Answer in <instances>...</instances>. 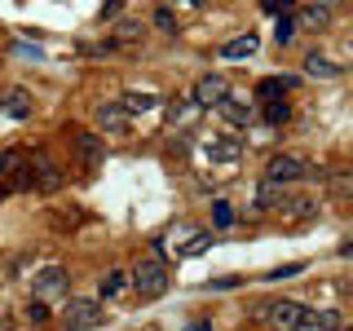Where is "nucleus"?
<instances>
[{
	"mask_svg": "<svg viewBox=\"0 0 353 331\" xmlns=\"http://www.w3.org/2000/svg\"><path fill=\"white\" fill-rule=\"evenodd\" d=\"M128 287L141 296V301H159V296L168 292V265L154 257V252H150V257H141L128 270Z\"/></svg>",
	"mask_w": 353,
	"mask_h": 331,
	"instance_id": "1",
	"label": "nucleus"
},
{
	"mask_svg": "<svg viewBox=\"0 0 353 331\" xmlns=\"http://www.w3.org/2000/svg\"><path fill=\"white\" fill-rule=\"evenodd\" d=\"M119 106H124L128 119L132 115H146V110L154 106V93H124V97H119Z\"/></svg>",
	"mask_w": 353,
	"mask_h": 331,
	"instance_id": "22",
	"label": "nucleus"
},
{
	"mask_svg": "<svg viewBox=\"0 0 353 331\" xmlns=\"http://www.w3.org/2000/svg\"><path fill=\"white\" fill-rule=\"evenodd\" d=\"M71 137H75V154H80L84 172H97V168H102V159H106V141L97 137V132H80V128H75Z\"/></svg>",
	"mask_w": 353,
	"mask_h": 331,
	"instance_id": "6",
	"label": "nucleus"
},
{
	"mask_svg": "<svg viewBox=\"0 0 353 331\" xmlns=\"http://www.w3.org/2000/svg\"><path fill=\"white\" fill-rule=\"evenodd\" d=\"M309 5H323V9H336V5H345V0H309Z\"/></svg>",
	"mask_w": 353,
	"mask_h": 331,
	"instance_id": "35",
	"label": "nucleus"
},
{
	"mask_svg": "<svg viewBox=\"0 0 353 331\" xmlns=\"http://www.w3.org/2000/svg\"><path fill=\"white\" fill-rule=\"evenodd\" d=\"M194 234H199V230L190 225V221H176V225H168V234L159 239V248H168L172 257H181V252H185V243H190Z\"/></svg>",
	"mask_w": 353,
	"mask_h": 331,
	"instance_id": "16",
	"label": "nucleus"
},
{
	"mask_svg": "<svg viewBox=\"0 0 353 331\" xmlns=\"http://www.w3.org/2000/svg\"><path fill=\"white\" fill-rule=\"evenodd\" d=\"M93 119H97V128H102V132H124L128 128V115H124V106H119V102H102Z\"/></svg>",
	"mask_w": 353,
	"mask_h": 331,
	"instance_id": "14",
	"label": "nucleus"
},
{
	"mask_svg": "<svg viewBox=\"0 0 353 331\" xmlns=\"http://www.w3.org/2000/svg\"><path fill=\"white\" fill-rule=\"evenodd\" d=\"M230 93V84H225V75H221V71H208L203 75V80H199L194 84V93H190V102L199 106V110H208V106H216L221 102V97H225Z\"/></svg>",
	"mask_w": 353,
	"mask_h": 331,
	"instance_id": "7",
	"label": "nucleus"
},
{
	"mask_svg": "<svg viewBox=\"0 0 353 331\" xmlns=\"http://www.w3.org/2000/svg\"><path fill=\"white\" fill-rule=\"evenodd\" d=\"M243 279H234V274H225V279H212V287H216V292H230V287H239Z\"/></svg>",
	"mask_w": 353,
	"mask_h": 331,
	"instance_id": "33",
	"label": "nucleus"
},
{
	"mask_svg": "<svg viewBox=\"0 0 353 331\" xmlns=\"http://www.w3.org/2000/svg\"><path fill=\"white\" fill-rule=\"evenodd\" d=\"M239 221L234 203H225V199H212V230H230Z\"/></svg>",
	"mask_w": 353,
	"mask_h": 331,
	"instance_id": "24",
	"label": "nucleus"
},
{
	"mask_svg": "<svg viewBox=\"0 0 353 331\" xmlns=\"http://www.w3.org/2000/svg\"><path fill=\"white\" fill-rule=\"evenodd\" d=\"M292 274H301V265H283V270H274L270 279H292Z\"/></svg>",
	"mask_w": 353,
	"mask_h": 331,
	"instance_id": "34",
	"label": "nucleus"
},
{
	"mask_svg": "<svg viewBox=\"0 0 353 331\" xmlns=\"http://www.w3.org/2000/svg\"><path fill=\"white\" fill-rule=\"evenodd\" d=\"M216 110H221V119H225L230 128H248V124H252V115H256V110L243 102V97H234V93H225V97H221Z\"/></svg>",
	"mask_w": 353,
	"mask_h": 331,
	"instance_id": "10",
	"label": "nucleus"
},
{
	"mask_svg": "<svg viewBox=\"0 0 353 331\" xmlns=\"http://www.w3.org/2000/svg\"><path fill=\"white\" fill-rule=\"evenodd\" d=\"M239 154H243V141H234V137H212L208 141V159L212 163H239Z\"/></svg>",
	"mask_w": 353,
	"mask_h": 331,
	"instance_id": "17",
	"label": "nucleus"
},
{
	"mask_svg": "<svg viewBox=\"0 0 353 331\" xmlns=\"http://www.w3.org/2000/svg\"><path fill=\"white\" fill-rule=\"evenodd\" d=\"M256 318H261L270 331H301L305 305H301V301H287V296H270V301L256 305Z\"/></svg>",
	"mask_w": 353,
	"mask_h": 331,
	"instance_id": "2",
	"label": "nucleus"
},
{
	"mask_svg": "<svg viewBox=\"0 0 353 331\" xmlns=\"http://www.w3.org/2000/svg\"><path fill=\"white\" fill-rule=\"evenodd\" d=\"M119 9H124V0H106V5L97 9V18H102V22H106V18H119Z\"/></svg>",
	"mask_w": 353,
	"mask_h": 331,
	"instance_id": "32",
	"label": "nucleus"
},
{
	"mask_svg": "<svg viewBox=\"0 0 353 331\" xmlns=\"http://www.w3.org/2000/svg\"><path fill=\"white\" fill-rule=\"evenodd\" d=\"M292 22H296V31H327V27H331V9H323V5H305Z\"/></svg>",
	"mask_w": 353,
	"mask_h": 331,
	"instance_id": "15",
	"label": "nucleus"
},
{
	"mask_svg": "<svg viewBox=\"0 0 353 331\" xmlns=\"http://www.w3.org/2000/svg\"><path fill=\"white\" fill-rule=\"evenodd\" d=\"M261 9H265V14H274V18H283L287 9H292V0H261Z\"/></svg>",
	"mask_w": 353,
	"mask_h": 331,
	"instance_id": "29",
	"label": "nucleus"
},
{
	"mask_svg": "<svg viewBox=\"0 0 353 331\" xmlns=\"http://www.w3.org/2000/svg\"><path fill=\"white\" fill-rule=\"evenodd\" d=\"M154 27H159V31H172V27H176L172 9H154Z\"/></svg>",
	"mask_w": 353,
	"mask_h": 331,
	"instance_id": "30",
	"label": "nucleus"
},
{
	"mask_svg": "<svg viewBox=\"0 0 353 331\" xmlns=\"http://www.w3.org/2000/svg\"><path fill=\"white\" fill-rule=\"evenodd\" d=\"M31 287H36V301H53V296L66 292V270L62 265H44V270H36Z\"/></svg>",
	"mask_w": 353,
	"mask_h": 331,
	"instance_id": "8",
	"label": "nucleus"
},
{
	"mask_svg": "<svg viewBox=\"0 0 353 331\" xmlns=\"http://www.w3.org/2000/svg\"><path fill=\"white\" fill-rule=\"evenodd\" d=\"M256 53V36H239L230 44H221V58H252Z\"/></svg>",
	"mask_w": 353,
	"mask_h": 331,
	"instance_id": "23",
	"label": "nucleus"
},
{
	"mask_svg": "<svg viewBox=\"0 0 353 331\" xmlns=\"http://www.w3.org/2000/svg\"><path fill=\"white\" fill-rule=\"evenodd\" d=\"M97 323H102V305L97 301H84V296H71L62 309V327L66 331H93Z\"/></svg>",
	"mask_w": 353,
	"mask_h": 331,
	"instance_id": "4",
	"label": "nucleus"
},
{
	"mask_svg": "<svg viewBox=\"0 0 353 331\" xmlns=\"http://www.w3.org/2000/svg\"><path fill=\"white\" fill-rule=\"evenodd\" d=\"M181 5H190V9H199V5H208V0H181Z\"/></svg>",
	"mask_w": 353,
	"mask_h": 331,
	"instance_id": "36",
	"label": "nucleus"
},
{
	"mask_svg": "<svg viewBox=\"0 0 353 331\" xmlns=\"http://www.w3.org/2000/svg\"><path fill=\"white\" fill-rule=\"evenodd\" d=\"M27 168H31V190H44V194L62 190V168H58V163H53L44 150L27 154Z\"/></svg>",
	"mask_w": 353,
	"mask_h": 331,
	"instance_id": "5",
	"label": "nucleus"
},
{
	"mask_svg": "<svg viewBox=\"0 0 353 331\" xmlns=\"http://www.w3.org/2000/svg\"><path fill=\"white\" fill-rule=\"evenodd\" d=\"M124 292H128V270H106L102 296H106V301H115V296H124Z\"/></svg>",
	"mask_w": 353,
	"mask_h": 331,
	"instance_id": "21",
	"label": "nucleus"
},
{
	"mask_svg": "<svg viewBox=\"0 0 353 331\" xmlns=\"http://www.w3.org/2000/svg\"><path fill=\"white\" fill-rule=\"evenodd\" d=\"M27 318H31V323H44V318H49V305H44V301H31L27 305Z\"/></svg>",
	"mask_w": 353,
	"mask_h": 331,
	"instance_id": "31",
	"label": "nucleus"
},
{
	"mask_svg": "<svg viewBox=\"0 0 353 331\" xmlns=\"http://www.w3.org/2000/svg\"><path fill=\"white\" fill-rule=\"evenodd\" d=\"M31 106H36V97H31L27 88H0V115L31 119Z\"/></svg>",
	"mask_w": 353,
	"mask_h": 331,
	"instance_id": "9",
	"label": "nucleus"
},
{
	"mask_svg": "<svg viewBox=\"0 0 353 331\" xmlns=\"http://www.w3.org/2000/svg\"><path fill=\"white\" fill-rule=\"evenodd\" d=\"M190 331H208V327H190Z\"/></svg>",
	"mask_w": 353,
	"mask_h": 331,
	"instance_id": "37",
	"label": "nucleus"
},
{
	"mask_svg": "<svg viewBox=\"0 0 353 331\" xmlns=\"http://www.w3.org/2000/svg\"><path fill=\"white\" fill-rule=\"evenodd\" d=\"M305 75H314V80H340V75H345V66L323 58V53L314 49V53H305Z\"/></svg>",
	"mask_w": 353,
	"mask_h": 331,
	"instance_id": "13",
	"label": "nucleus"
},
{
	"mask_svg": "<svg viewBox=\"0 0 353 331\" xmlns=\"http://www.w3.org/2000/svg\"><path fill=\"white\" fill-rule=\"evenodd\" d=\"M292 93V80L287 75H270V80L256 84V102H274V97H287Z\"/></svg>",
	"mask_w": 353,
	"mask_h": 331,
	"instance_id": "19",
	"label": "nucleus"
},
{
	"mask_svg": "<svg viewBox=\"0 0 353 331\" xmlns=\"http://www.w3.org/2000/svg\"><path fill=\"white\" fill-rule=\"evenodd\" d=\"M331 190H336V203H349V194H353V177H349V172H336V177H331Z\"/></svg>",
	"mask_w": 353,
	"mask_h": 331,
	"instance_id": "27",
	"label": "nucleus"
},
{
	"mask_svg": "<svg viewBox=\"0 0 353 331\" xmlns=\"http://www.w3.org/2000/svg\"><path fill=\"white\" fill-rule=\"evenodd\" d=\"M194 102H185V97H172V102H168V119H172V124H176V119H185V115H194Z\"/></svg>",
	"mask_w": 353,
	"mask_h": 331,
	"instance_id": "28",
	"label": "nucleus"
},
{
	"mask_svg": "<svg viewBox=\"0 0 353 331\" xmlns=\"http://www.w3.org/2000/svg\"><path fill=\"white\" fill-rule=\"evenodd\" d=\"M274 40H279L283 49H287V44L296 40V22H292V14H283L279 22H274Z\"/></svg>",
	"mask_w": 353,
	"mask_h": 331,
	"instance_id": "26",
	"label": "nucleus"
},
{
	"mask_svg": "<svg viewBox=\"0 0 353 331\" xmlns=\"http://www.w3.org/2000/svg\"><path fill=\"white\" fill-rule=\"evenodd\" d=\"M279 212H292L296 221H309V217H314V199H301V194H296V199H287V194H283Z\"/></svg>",
	"mask_w": 353,
	"mask_h": 331,
	"instance_id": "25",
	"label": "nucleus"
},
{
	"mask_svg": "<svg viewBox=\"0 0 353 331\" xmlns=\"http://www.w3.org/2000/svg\"><path fill=\"white\" fill-rule=\"evenodd\" d=\"M283 185L279 181H256V190H252V212H279V203H283Z\"/></svg>",
	"mask_w": 353,
	"mask_h": 331,
	"instance_id": "11",
	"label": "nucleus"
},
{
	"mask_svg": "<svg viewBox=\"0 0 353 331\" xmlns=\"http://www.w3.org/2000/svg\"><path fill=\"white\" fill-rule=\"evenodd\" d=\"M305 177H318V172L309 168V159H301V154H270V163H265V181L292 185V181H305Z\"/></svg>",
	"mask_w": 353,
	"mask_h": 331,
	"instance_id": "3",
	"label": "nucleus"
},
{
	"mask_svg": "<svg viewBox=\"0 0 353 331\" xmlns=\"http://www.w3.org/2000/svg\"><path fill=\"white\" fill-rule=\"evenodd\" d=\"M141 36H146V22H141V18H119L110 40H115V44H137Z\"/></svg>",
	"mask_w": 353,
	"mask_h": 331,
	"instance_id": "18",
	"label": "nucleus"
},
{
	"mask_svg": "<svg viewBox=\"0 0 353 331\" xmlns=\"http://www.w3.org/2000/svg\"><path fill=\"white\" fill-rule=\"evenodd\" d=\"M301 331H345V323H340L336 309H305Z\"/></svg>",
	"mask_w": 353,
	"mask_h": 331,
	"instance_id": "12",
	"label": "nucleus"
},
{
	"mask_svg": "<svg viewBox=\"0 0 353 331\" xmlns=\"http://www.w3.org/2000/svg\"><path fill=\"white\" fill-rule=\"evenodd\" d=\"M265 110H261V115H265V124H270V128H279V124H287V119H292V106H287V97H274V102H261Z\"/></svg>",
	"mask_w": 353,
	"mask_h": 331,
	"instance_id": "20",
	"label": "nucleus"
}]
</instances>
